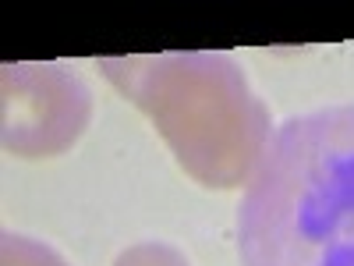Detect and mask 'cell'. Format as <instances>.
<instances>
[{
  "label": "cell",
  "mask_w": 354,
  "mask_h": 266,
  "mask_svg": "<svg viewBox=\"0 0 354 266\" xmlns=\"http://www.w3.org/2000/svg\"><path fill=\"white\" fill-rule=\"evenodd\" d=\"M241 266H354V103L283 121L238 206Z\"/></svg>",
  "instance_id": "cell-1"
},
{
  "label": "cell",
  "mask_w": 354,
  "mask_h": 266,
  "mask_svg": "<svg viewBox=\"0 0 354 266\" xmlns=\"http://www.w3.org/2000/svg\"><path fill=\"white\" fill-rule=\"evenodd\" d=\"M100 71L131 100L202 188H238L273 139L270 110L223 50L100 57Z\"/></svg>",
  "instance_id": "cell-2"
},
{
  "label": "cell",
  "mask_w": 354,
  "mask_h": 266,
  "mask_svg": "<svg viewBox=\"0 0 354 266\" xmlns=\"http://www.w3.org/2000/svg\"><path fill=\"white\" fill-rule=\"evenodd\" d=\"M4 153L21 160L61 157L93 121V93L64 64H4Z\"/></svg>",
  "instance_id": "cell-3"
},
{
  "label": "cell",
  "mask_w": 354,
  "mask_h": 266,
  "mask_svg": "<svg viewBox=\"0 0 354 266\" xmlns=\"http://www.w3.org/2000/svg\"><path fill=\"white\" fill-rule=\"evenodd\" d=\"M0 266H71L61 252H53L50 245L28 238L18 231H4L0 242Z\"/></svg>",
  "instance_id": "cell-4"
},
{
  "label": "cell",
  "mask_w": 354,
  "mask_h": 266,
  "mask_svg": "<svg viewBox=\"0 0 354 266\" xmlns=\"http://www.w3.org/2000/svg\"><path fill=\"white\" fill-rule=\"evenodd\" d=\"M113 266H192L181 249H174L167 242H138L117 256Z\"/></svg>",
  "instance_id": "cell-5"
}]
</instances>
